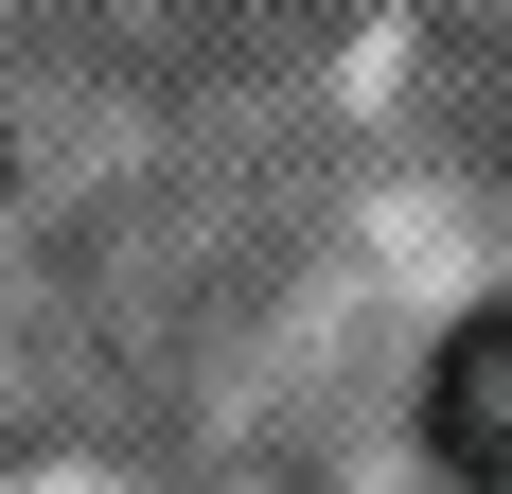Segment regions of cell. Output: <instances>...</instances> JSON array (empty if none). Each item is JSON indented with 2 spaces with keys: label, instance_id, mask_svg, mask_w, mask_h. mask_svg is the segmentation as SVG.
Returning a JSON list of instances; mask_svg holds the SVG:
<instances>
[{
  "label": "cell",
  "instance_id": "cell-1",
  "mask_svg": "<svg viewBox=\"0 0 512 494\" xmlns=\"http://www.w3.org/2000/svg\"><path fill=\"white\" fill-rule=\"evenodd\" d=\"M424 442L460 459L477 494H512V300H477L460 336H442V371H424Z\"/></svg>",
  "mask_w": 512,
  "mask_h": 494
}]
</instances>
